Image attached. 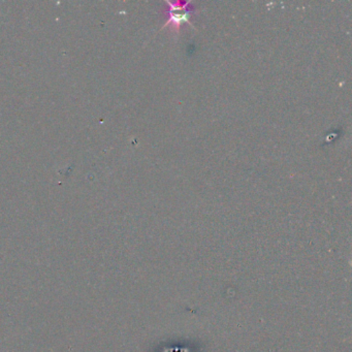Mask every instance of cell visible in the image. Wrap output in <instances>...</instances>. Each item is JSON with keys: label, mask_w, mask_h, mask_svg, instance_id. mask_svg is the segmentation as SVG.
<instances>
[{"label": "cell", "mask_w": 352, "mask_h": 352, "mask_svg": "<svg viewBox=\"0 0 352 352\" xmlns=\"http://www.w3.org/2000/svg\"><path fill=\"white\" fill-rule=\"evenodd\" d=\"M166 3L168 5V8L166 10L168 21L162 26V28L172 25L176 28L177 30H179L183 24H188L189 26L195 28V26L190 22L191 14L195 13V8L191 7V5H192L191 1H187V3H183V1H177V3L166 1Z\"/></svg>", "instance_id": "6da1fadb"}]
</instances>
